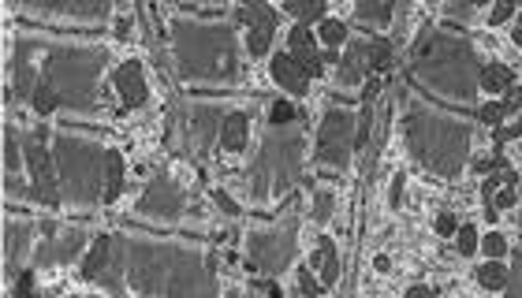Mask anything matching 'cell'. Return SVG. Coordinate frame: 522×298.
<instances>
[{"mask_svg":"<svg viewBox=\"0 0 522 298\" xmlns=\"http://www.w3.org/2000/svg\"><path fill=\"white\" fill-rule=\"evenodd\" d=\"M82 246H87V231L82 228H56L53 220L41 224V243L34 253V265L37 269H49V265H71Z\"/></svg>","mask_w":522,"mask_h":298,"instance_id":"8fae6325","label":"cell"},{"mask_svg":"<svg viewBox=\"0 0 522 298\" xmlns=\"http://www.w3.org/2000/svg\"><path fill=\"white\" fill-rule=\"evenodd\" d=\"M250 291H265V294H280L277 284H250Z\"/></svg>","mask_w":522,"mask_h":298,"instance_id":"681fc988","label":"cell"},{"mask_svg":"<svg viewBox=\"0 0 522 298\" xmlns=\"http://www.w3.org/2000/svg\"><path fill=\"white\" fill-rule=\"evenodd\" d=\"M515 4H518V0H496V4H493V27L508 23L511 12H515Z\"/></svg>","mask_w":522,"mask_h":298,"instance_id":"f35d334b","label":"cell"},{"mask_svg":"<svg viewBox=\"0 0 522 298\" xmlns=\"http://www.w3.org/2000/svg\"><path fill=\"white\" fill-rule=\"evenodd\" d=\"M403 131L407 145L418 164H426L436 176H459L470 153V127L459 123L455 116H444L429 109V104H407L403 116Z\"/></svg>","mask_w":522,"mask_h":298,"instance_id":"277c9868","label":"cell"},{"mask_svg":"<svg viewBox=\"0 0 522 298\" xmlns=\"http://www.w3.org/2000/svg\"><path fill=\"white\" fill-rule=\"evenodd\" d=\"M30 287H34V276L23 272V276H19V284H15V294H30Z\"/></svg>","mask_w":522,"mask_h":298,"instance_id":"7dc6e473","label":"cell"},{"mask_svg":"<svg viewBox=\"0 0 522 298\" xmlns=\"http://www.w3.org/2000/svg\"><path fill=\"white\" fill-rule=\"evenodd\" d=\"M295 236H299V220L291 217L287 224H280L277 231H254L246 239V253L250 265L261 272H280L291 258H295Z\"/></svg>","mask_w":522,"mask_h":298,"instance_id":"9c48e42d","label":"cell"},{"mask_svg":"<svg viewBox=\"0 0 522 298\" xmlns=\"http://www.w3.org/2000/svg\"><path fill=\"white\" fill-rule=\"evenodd\" d=\"M56 157V176H60V195L64 202L94 205L104 198V164H109V149L87 135L60 131L53 142Z\"/></svg>","mask_w":522,"mask_h":298,"instance_id":"8992f818","label":"cell"},{"mask_svg":"<svg viewBox=\"0 0 522 298\" xmlns=\"http://www.w3.org/2000/svg\"><path fill=\"white\" fill-rule=\"evenodd\" d=\"M239 23L250 27V53H254V56H265L269 46H273L277 15L269 12L265 4H258V8H243V12H239Z\"/></svg>","mask_w":522,"mask_h":298,"instance_id":"9a60e30c","label":"cell"},{"mask_svg":"<svg viewBox=\"0 0 522 298\" xmlns=\"http://www.w3.org/2000/svg\"><path fill=\"white\" fill-rule=\"evenodd\" d=\"M344 37H347V27L340 23V19H325V23H321V41H325V46L336 49Z\"/></svg>","mask_w":522,"mask_h":298,"instance_id":"d6a6232c","label":"cell"},{"mask_svg":"<svg viewBox=\"0 0 522 298\" xmlns=\"http://www.w3.org/2000/svg\"><path fill=\"white\" fill-rule=\"evenodd\" d=\"M321 287H325V284H321V276H313L310 269L299 272V291H302V294H321Z\"/></svg>","mask_w":522,"mask_h":298,"instance_id":"74e56055","label":"cell"},{"mask_svg":"<svg viewBox=\"0 0 522 298\" xmlns=\"http://www.w3.org/2000/svg\"><path fill=\"white\" fill-rule=\"evenodd\" d=\"M455 246H459V253L467 258V253H474L482 243H477V231H474L470 224H463V228H455Z\"/></svg>","mask_w":522,"mask_h":298,"instance_id":"836d02e7","label":"cell"},{"mask_svg":"<svg viewBox=\"0 0 522 298\" xmlns=\"http://www.w3.org/2000/svg\"><path fill=\"white\" fill-rule=\"evenodd\" d=\"M347 109H328L321 116V127H318V161L328 164V168H347L351 164V149H354V135L359 127Z\"/></svg>","mask_w":522,"mask_h":298,"instance_id":"ba28073f","label":"cell"},{"mask_svg":"<svg viewBox=\"0 0 522 298\" xmlns=\"http://www.w3.org/2000/svg\"><path fill=\"white\" fill-rule=\"evenodd\" d=\"M213 198H217V205H220V209L228 212V217H236V212H239V209H236V202H232V198H228V195H224V190H217V195H213Z\"/></svg>","mask_w":522,"mask_h":298,"instance_id":"f6af8a7d","label":"cell"},{"mask_svg":"<svg viewBox=\"0 0 522 298\" xmlns=\"http://www.w3.org/2000/svg\"><path fill=\"white\" fill-rule=\"evenodd\" d=\"M407 294H410V298H429V294H433V291H429V287H422V284H418V287H410V291H407Z\"/></svg>","mask_w":522,"mask_h":298,"instance_id":"f907efd6","label":"cell"},{"mask_svg":"<svg viewBox=\"0 0 522 298\" xmlns=\"http://www.w3.org/2000/svg\"><path fill=\"white\" fill-rule=\"evenodd\" d=\"M112 246H116V236H94V246L87 253V261H82V280L90 284L104 280V272L112 265Z\"/></svg>","mask_w":522,"mask_h":298,"instance_id":"d6986e66","label":"cell"},{"mask_svg":"<svg viewBox=\"0 0 522 298\" xmlns=\"http://www.w3.org/2000/svg\"><path fill=\"white\" fill-rule=\"evenodd\" d=\"M400 4L403 0H359V19H366V23H388Z\"/></svg>","mask_w":522,"mask_h":298,"instance_id":"484cf974","label":"cell"},{"mask_svg":"<svg viewBox=\"0 0 522 298\" xmlns=\"http://www.w3.org/2000/svg\"><path fill=\"white\" fill-rule=\"evenodd\" d=\"M123 253V272L128 287L142 294H213V272L205 258L191 246L179 243H153L138 236H116Z\"/></svg>","mask_w":522,"mask_h":298,"instance_id":"6da1fadb","label":"cell"},{"mask_svg":"<svg viewBox=\"0 0 522 298\" xmlns=\"http://www.w3.org/2000/svg\"><path fill=\"white\" fill-rule=\"evenodd\" d=\"M15 4L49 15H71V19H104L112 12V0H15Z\"/></svg>","mask_w":522,"mask_h":298,"instance_id":"4fadbf2b","label":"cell"},{"mask_svg":"<svg viewBox=\"0 0 522 298\" xmlns=\"http://www.w3.org/2000/svg\"><path fill=\"white\" fill-rule=\"evenodd\" d=\"M258 4H265V0H243V8H258Z\"/></svg>","mask_w":522,"mask_h":298,"instance_id":"f5cc1de1","label":"cell"},{"mask_svg":"<svg viewBox=\"0 0 522 298\" xmlns=\"http://www.w3.org/2000/svg\"><path fill=\"white\" fill-rule=\"evenodd\" d=\"M515 46H518V49H522V27H518V30H515Z\"/></svg>","mask_w":522,"mask_h":298,"instance_id":"db71d44e","label":"cell"},{"mask_svg":"<svg viewBox=\"0 0 522 298\" xmlns=\"http://www.w3.org/2000/svg\"><path fill=\"white\" fill-rule=\"evenodd\" d=\"M455 217H452V212H441V217H436V231H441V236H455Z\"/></svg>","mask_w":522,"mask_h":298,"instance_id":"7bdbcfd3","label":"cell"},{"mask_svg":"<svg viewBox=\"0 0 522 298\" xmlns=\"http://www.w3.org/2000/svg\"><path fill=\"white\" fill-rule=\"evenodd\" d=\"M493 205H496V209H515V205H518V195H515V186L500 190V195L493 198Z\"/></svg>","mask_w":522,"mask_h":298,"instance_id":"b9f144b4","label":"cell"},{"mask_svg":"<svg viewBox=\"0 0 522 298\" xmlns=\"http://www.w3.org/2000/svg\"><path fill=\"white\" fill-rule=\"evenodd\" d=\"M172 49H176V71L186 82H224L236 79L239 71L236 37L224 23L179 19V23H172Z\"/></svg>","mask_w":522,"mask_h":298,"instance_id":"5b68a950","label":"cell"},{"mask_svg":"<svg viewBox=\"0 0 522 298\" xmlns=\"http://www.w3.org/2000/svg\"><path fill=\"white\" fill-rule=\"evenodd\" d=\"M27 243H30V224H23V220H8V224H4V261H8V269L19 265V258H23Z\"/></svg>","mask_w":522,"mask_h":298,"instance_id":"603a6c76","label":"cell"},{"mask_svg":"<svg viewBox=\"0 0 522 298\" xmlns=\"http://www.w3.org/2000/svg\"><path fill=\"white\" fill-rule=\"evenodd\" d=\"M310 269H321V284L332 287L340 280V258H336V243L332 239H321L318 243V253L310 258Z\"/></svg>","mask_w":522,"mask_h":298,"instance_id":"7402d4cb","label":"cell"},{"mask_svg":"<svg viewBox=\"0 0 522 298\" xmlns=\"http://www.w3.org/2000/svg\"><path fill=\"white\" fill-rule=\"evenodd\" d=\"M518 224H522V217H518Z\"/></svg>","mask_w":522,"mask_h":298,"instance_id":"9f6ffc18","label":"cell"},{"mask_svg":"<svg viewBox=\"0 0 522 298\" xmlns=\"http://www.w3.org/2000/svg\"><path fill=\"white\" fill-rule=\"evenodd\" d=\"M474 4H489V0H474Z\"/></svg>","mask_w":522,"mask_h":298,"instance_id":"11a10c76","label":"cell"},{"mask_svg":"<svg viewBox=\"0 0 522 298\" xmlns=\"http://www.w3.org/2000/svg\"><path fill=\"white\" fill-rule=\"evenodd\" d=\"M410 71L429 90L444 94L452 101H474L482 87V63L467 37H455L444 30H426L414 46Z\"/></svg>","mask_w":522,"mask_h":298,"instance_id":"3957f363","label":"cell"},{"mask_svg":"<svg viewBox=\"0 0 522 298\" xmlns=\"http://www.w3.org/2000/svg\"><path fill=\"white\" fill-rule=\"evenodd\" d=\"M273 79H277V87H284L287 94H299V97H302L306 87H310V71H306L291 53H280V56L273 60Z\"/></svg>","mask_w":522,"mask_h":298,"instance_id":"ac0fdd59","label":"cell"},{"mask_svg":"<svg viewBox=\"0 0 522 298\" xmlns=\"http://www.w3.org/2000/svg\"><path fill=\"white\" fill-rule=\"evenodd\" d=\"M302 172V135L295 123H269L261 138V153L250 168V195L265 198L269 190H284L299 179Z\"/></svg>","mask_w":522,"mask_h":298,"instance_id":"52a82bcc","label":"cell"},{"mask_svg":"<svg viewBox=\"0 0 522 298\" xmlns=\"http://www.w3.org/2000/svg\"><path fill=\"white\" fill-rule=\"evenodd\" d=\"M116 34H120V37L131 34V23H128V19H120V23H116Z\"/></svg>","mask_w":522,"mask_h":298,"instance_id":"816d5d0a","label":"cell"},{"mask_svg":"<svg viewBox=\"0 0 522 298\" xmlns=\"http://www.w3.org/2000/svg\"><path fill=\"white\" fill-rule=\"evenodd\" d=\"M366 63H369V71H385L392 63V41L388 37H369L366 41Z\"/></svg>","mask_w":522,"mask_h":298,"instance_id":"4316f807","label":"cell"},{"mask_svg":"<svg viewBox=\"0 0 522 298\" xmlns=\"http://www.w3.org/2000/svg\"><path fill=\"white\" fill-rule=\"evenodd\" d=\"M135 209L142 212V217H153V220H179L183 209H186V198H183V190H179L176 179L153 176L150 183H145Z\"/></svg>","mask_w":522,"mask_h":298,"instance_id":"7c38bea8","label":"cell"},{"mask_svg":"<svg viewBox=\"0 0 522 298\" xmlns=\"http://www.w3.org/2000/svg\"><path fill=\"white\" fill-rule=\"evenodd\" d=\"M482 250L489 253V258H504V253H508V239L500 236V231H493V236L482 239Z\"/></svg>","mask_w":522,"mask_h":298,"instance_id":"8d00e7d4","label":"cell"},{"mask_svg":"<svg viewBox=\"0 0 522 298\" xmlns=\"http://www.w3.org/2000/svg\"><path fill=\"white\" fill-rule=\"evenodd\" d=\"M403 202V176H395V183H392V205H400Z\"/></svg>","mask_w":522,"mask_h":298,"instance_id":"c3c4849f","label":"cell"},{"mask_svg":"<svg viewBox=\"0 0 522 298\" xmlns=\"http://www.w3.org/2000/svg\"><path fill=\"white\" fill-rule=\"evenodd\" d=\"M123 195V157L109 149V164H104V202H116Z\"/></svg>","mask_w":522,"mask_h":298,"instance_id":"d4e9b609","label":"cell"},{"mask_svg":"<svg viewBox=\"0 0 522 298\" xmlns=\"http://www.w3.org/2000/svg\"><path fill=\"white\" fill-rule=\"evenodd\" d=\"M522 104V90H515V87H508V101H504V112H515Z\"/></svg>","mask_w":522,"mask_h":298,"instance_id":"bcb514c9","label":"cell"},{"mask_svg":"<svg viewBox=\"0 0 522 298\" xmlns=\"http://www.w3.org/2000/svg\"><path fill=\"white\" fill-rule=\"evenodd\" d=\"M332 217V190H313V220H328Z\"/></svg>","mask_w":522,"mask_h":298,"instance_id":"d590c367","label":"cell"},{"mask_svg":"<svg viewBox=\"0 0 522 298\" xmlns=\"http://www.w3.org/2000/svg\"><path fill=\"white\" fill-rule=\"evenodd\" d=\"M291 56H295L310 75H318V71H321V63H325V60H321V53H318V46H313V37H310L306 23H299L295 30H291Z\"/></svg>","mask_w":522,"mask_h":298,"instance_id":"ffe728a7","label":"cell"},{"mask_svg":"<svg viewBox=\"0 0 522 298\" xmlns=\"http://www.w3.org/2000/svg\"><path fill=\"white\" fill-rule=\"evenodd\" d=\"M41 68H37V87H34V112L49 116L56 109H75V112H97V82L104 71L109 53L97 46H41Z\"/></svg>","mask_w":522,"mask_h":298,"instance_id":"7a4b0ae2","label":"cell"},{"mask_svg":"<svg viewBox=\"0 0 522 298\" xmlns=\"http://www.w3.org/2000/svg\"><path fill=\"white\" fill-rule=\"evenodd\" d=\"M325 4L328 0H287V12L299 19V23H313V19H325Z\"/></svg>","mask_w":522,"mask_h":298,"instance_id":"f546056e","label":"cell"},{"mask_svg":"<svg viewBox=\"0 0 522 298\" xmlns=\"http://www.w3.org/2000/svg\"><path fill=\"white\" fill-rule=\"evenodd\" d=\"M470 8H474V0H452V4H448V15H455V19L463 15V19H467Z\"/></svg>","mask_w":522,"mask_h":298,"instance_id":"ee69618b","label":"cell"},{"mask_svg":"<svg viewBox=\"0 0 522 298\" xmlns=\"http://www.w3.org/2000/svg\"><path fill=\"white\" fill-rule=\"evenodd\" d=\"M37 49H41L37 41H15V97H34L37 71H34L30 56H34Z\"/></svg>","mask_w":522,"mask_h":298,"instance_id":"e0dca14e","label":"cell"},{"mask_svg":"<svg viewBox=\"0 0 522 298\" xmlns=\"http://www.w3.org/2000/svg\"><path fill=\"white\" fill-rule=\"evenodd\" d=\"M112 87L123 101V109H138V104H145V75H142V63L138 60H123L120 68L112 71Z\"/></svg>","mask_w":522,"mask_h":298,"instance_id":"5bb4252c","label":"cell"},{"mask_svg":"<svg viewBox=\"0 0 522 298\" xmlns=\"http://www.w3.org/2000/svg\"><path fill=\"white\" fill-rule=\"evenodd\" d=\"M369 63H366V41H351L347 56L340 60V87H359L366 79Z\"/></svg>","mask_w":522,"mask_h":298,"instance_id":"44dd1931","label":"cell"},{"mask_svg":"<svg viewBox=\"0 0 522 298\" xmlns=\"http://www.w3.org/2000/svg\"><path fill=\"white\" fill-rule=\"evenodd\" d=\"M477 120H482V123H489V127H500V120H504V104H485V109L482 112H477Z\"/></svg>","mask_w":522,"mask_h":298,"instance_id":"ab89813d","label":"cell"},{"mask_svg":"<svg viewBox=\"0 0 522 298\" xmlns=\"http://www.w3.org/2000/svg\"><path fill=\"white\" fill-rule=\"evenodd\" d=\"M295 120H299L295 104L284 101V97H280V101H273V112H269V123H280V127H284V123H295Z\"/></svg>","mask_w":522,"mask_h":298,"instance_id":"e575fe53","label":"cell"},{"mask_svg":"<svg viewBox=\"0 0 522 298\" xmlns=\"http://www.w3.org/2000/svg\"><path fill=\"white\" fill-rule=\"evenodd\" d=\"M23 149H27V164H30V179H34V190L30 195L46 205H60L64 195H60V176H56V157L53 149H46V127H34V131L23 138Z\"/></svg>","mask_w":522,"mask_h":298,"instance_id":"30bf717a","label":"cell"},{"mask_svg":"<svg viewBox=\"0 0 522 298\" xmlns=\"http://www.w3.org/2000/svg\"><path fill=\"white\" fill-rule=\"evenodd\" d=\"M246 135H250V116L246 112H228L224 127H220V145L224 149H243Z\"/></svg>","mask_w":522,"mask_h":298,"instance_id":"cb8c5ba5","label":"cell"},{"mask_svg":"<svg viewBox=\"0 0 522 298\" xmlns=\"http://www.w3.org/2000/svg\"><path fill=\"white\" fill-rule=\"evenodd\" d=\"M504 291L515 294V298H522V246L511 253V269H508V284H504Z\"/></svg>","mask_w":522,"mask_h":298,"instance_id":"1f68e13d","label":"cell"},{"mask_svg":"<svg viewBox=\"0 0 522 298\" xmlns=\"http://www.w3.org/2000/svg\"><path fill=\"white\" fill-rule=\"evenodd\" d=\"M496 138H500V142H511V138H522V104H518V120H515L511 127H500V131H496Z\"/></svg>","mask_w":522,"mask_h":298,"instance_id":"60d3db41","label":"cell"},{"mask_svg":"<svg viewBox=\"0 0 522 298\" xmlns=\"http://www.w3.org/2000/svg\"><path fill=\"white\" fill-rule=\"evenodd\" d=\"M511 82H515V75H511V68H504V63H489V68H482V87H485L489 94L508 90Z\"/></svg>","mask_w":522,"mask_h":298,"instance_id":"83f0119b","label":"cell"},{"mask_svg":"<svg viewBox=\"0 0 522 298\" xmlns=\"http://www.w3.org/2000/svg\"><path fill=\"white\" fill-rule=\"evenodd\" d=\"M477 284L489 287V291H504V284H508V269L500 265V258H489L482 269H477Z\"/></svg>","mask_w":522,"mask_h":298,"instance_id":"f1b7e54d","label":"cell"},{"mask_svg":"<svg viewBox=\"0 0 522 298\" xmlns=\"http://www.w3.org/2000/svg\"><path fill=\"white\" fill-rule=\"evenodd\" d=\"M19 149H23V142H19L15 131L8 127L4 131V168H8V176H19Z\"/></svg>","mask_w":522,"mask_h":298,"instance_id":"4dcf8cb0","label":"cell"},{"mask_svg":"<svg viewBox=\"0 0 522 298\" xmlns=\"http://www.w3.org/2000/svg\"><path fill=\"white\" fill-rule=\"evenodd\" d=\"M224 109L220 104H195L191 109V131L198 135V145L209 149L213 142H220V127H224Z\"/></svg>","mask_w":522,"mask_h":298,"instance_id":"2e32d148","label":"cell"}]
</instances>
